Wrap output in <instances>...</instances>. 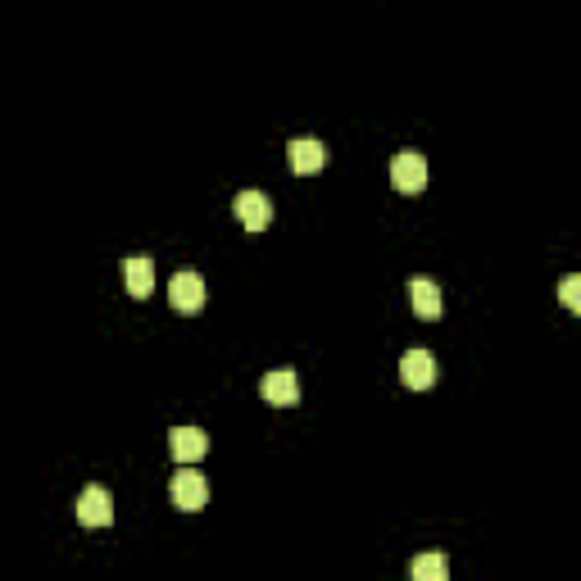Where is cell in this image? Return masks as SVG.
I'll return each mask as SVG.
<instances>
[{"mask_svg": "<svg viewBox=\"0 0 581 581\" xmlns=\"http://www.w3.org/2000/svg\"><path fill=\"white\" fill-rule=\"evenodd\" d=\"M168 500L178 504L182 513H196L209 504V482L200 473H191V468H182V473H173V482H168Z\"/></svg>", "mask_w": 581, "mask_h": 581, "instance_id": "cell-1", "label": "cell"}, {"mask_svg": "<svg viewBox=\"0 0 581 581\" xmlns=\"http://www.w3.org/2000/svg\"><path fill=\"white\" fill-rule=\"evenodd\" d=\"M168 300H173V309H178V314H196V309L205 305V277H200L196 268L173 273V282H168Z\"/></svg>", "mask_w": 581, "mask_h": 581, "instance_id": "cell-2", "label": "cell"}, {"mask_svg": "<svg viewBox=\"0 0 581 581\" xmlns=\"http://www.w3.org/2000/svg\"><path fill=\"white\" fill-rule=\"evenodd\" d=\"M391 187L404 191V196H418L427 187V159L414 155V150H404V155L391 159Z\"/></svg>", "mask_w": 581, "mask_h": 581, "instance_id": "cell-3", "label": "cell"}, {"mask_svg": "<svg viewBox=\"0 0 581 581\" xmlns=\"http://www.w3.org/2000/svg\"><path fill=\"white\" fill-rule=\"evenodd\" d=\"M400 382L409 386V391H427V386L436 382V355H432V350H423V345L404 350V359H400Z\"/></svg>", "mask_w": 581, "mask_h": 581, "instance_id": "cell-4", "label": "cell"}, {"mask_svg": "<svg viewBox=\"0 0 581 581\" xmlns=\"http://www.w3.org/2000/svg\"><path fill=\"white\" fill-rule=\"evenodd\" d=\"M78 522L82 527H109L114 522V500H109L105 486H87V491L78 495Z\"/></svg>", "mask_w": 581, "mask_h": 581, "instance_id": "cell-5", "label": "cell"}, {"mask_svg": "<svg viewBox=\"0 0 581 581\" xmlns=\"http://www.w3.org/2000/svg\"><path fill=\"white\" fill-rule=\"evenodd\" d=\"M259 391H264V400L273 404V409H291V404H300V377L291 373V368H273Z\"/></svg>", "mask_w": 581, "mask_h": 581, "instance_id": "cell-6", "label": "cell"}, {"mask_svg": "<svg viewBox=\"0 0 581 581\" xmlns=\"http://www.w3.org/2000/svg\"><path fill=\"white\" fill-rule=\"evenodd\" d=\"M286 159H291V173L309 178V173H318V168L327 164V146L318 137H296L286 146Z\"/></svg>", "mask_w": 581, "mask_h": 581, "instance_id": "cell-7", "label": "cell"}, {"mask_svg": "<svg viewBox=\"0 0 581 581\" xmlns=\"http://www.w3.org/2000/svg\"><path fill=\"white\" fill-rule=\"evenodd\" d=\"M168 450H173L178 463H196L209 454V436L200 432V427H173V432H168Z\"/></svg>", "mask_w": 581, "mask_h": 581, "instance_id": "cell-8", "label": "cell"}, {"mask_svg": "<svg viewBox=\"0 0 581 581\" xmlns=\"http://www.w3.org/2000/svg\"><path fill=\"white\" fill-rule=\"evenodd\" d=\"M237 218H241V227H250V232H264V227L273 223V200H268L264 191H241Z\"/></svg>", "mask_w": 581, "mask_h": 581, "instance_id": "cell-9", "label": "cell"}, {"mask_svg": "<svg viewBox=\"0 0 581 581\" xmlns=\"http://www.w3.org/2000/svg\"><path fill=\"white\" fill-rule=\"evenodd\" d=\"M409 300H414V314L418 318H441V309H445V300H441V286L432 282V277H414L409 282Z\"/></svg>", "mask_w": 581, "mask_h": 581, "instance_id": "cell-10", "label": "cell"}, {"mask_svg": "<svg viewBox=\"0 0 581 581\" xmlns=\"http://www.w3.org/2000/svg\"><path fill=\"white\" fill-rule=\"evenodd\" d=\"M123 282H128V291L137 300H146L150 291H155V264H150V255H128V259H123Z\"/></svg>", "mask_w": 581, "mask_h": 581, "instance_id": "cell-11", "label": "cell"}, {"mask_svg": "<svg viewBox=\"0 0 581 581\" xmlns=\"http://www.w3.org/2000/svg\"><path fill=\"white\" fill-rule=\"evenodd\" d=\"M414 581H450V559H445L441 550H427L414 559Z\"/></svg>", "mask_w": 581, "mask_h": 581, "instance_id": "cell-12", "label": "cell"}, {"mask_svg": "<svg viewBox=\"0 0 581 581\" xmlns=\"http://www.w3.org/2000/svg\"><path fill=\"white\" fill-rule=\"evenodd\" d=\"M559 300L572 309V314L581 309V277H577V273H568V277L559 282Z\"/></svg>", "mask_w": 581, "mask_h": 581, "instance_id": "cell-13", "label": "cell"}]
</instances>
